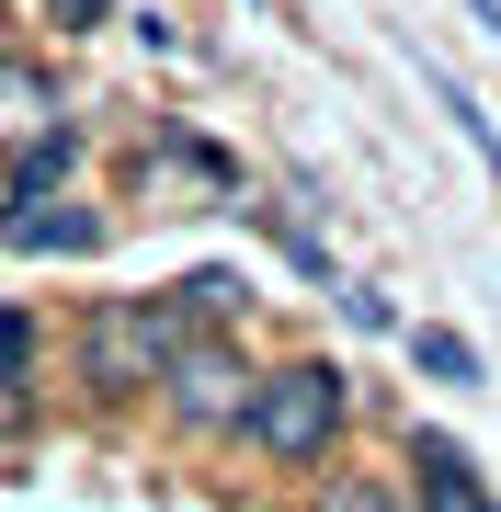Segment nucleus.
Listing matches in <instances>:
<instances>
[{
    "label": "nucleus",
    "mask_w": 501,
    "mask_h": 512,
    "mask_svg": "<svg viewBox=\"0 0 501 512\" xmlns=\"http://www.w3.org/2000/svg\"><path fill=\"white\" fill-rule=\"evenodd\" d=\"M353 376L331 365V353H285V365H262L251 376V410H240V433L228 444H251L262 467H285V478H308V467H331L342 444H353Z\"/></svg>",
    "instance_id": "obj_1"
},
{
    "label": "nucleus",
    "mask_w": 501,
    "mask_h": 512,
    "mask_svg": "<svg viewBox=\"0 0 501 512\" xmlns=\"http://www.w3.org/2000/svg\"><path fill=\"white\" fill-rule=\"evenodd\" d=\"M57 353H69V387L92 410H149L160 365L183 353V319H171L160 296H92V308L57 330Z\"/></svg>",
    "instance_id": "obj_2"
},
{
    "label": "nucleus",
    "mask_w": 501,
    "mask_h": 512,
    "mask_svg": "<svg viewBox=\"0 0 501 512\" xmlns=\"http://www.w3.org/2000/svg\"><path fill=\"white\" fill-rule=\"evenodd\" d=\"M251 376H262V365L217 330V342H183V353L160 365L149 410H160L171 444H228V433H240V410H251Z\"/></svg>",
    "instance_id": "obj_3"
},
{
    "label": "nucleus",
    "mask_w": 501,
    "mask_h": 512,
    "mask_svg": "<svg viewBox=\"0 0 501 512\" xmlns=\"http://www.w3.org/2000/svg\"><path fill=\"white\" fill-rule=\"evenodd\" d=\"M399 490H410V512H501L490 478H479V456H467L445 421H410V433H399Z\"/></svg>",
    "instance_id": "obj_4"
},
{
    "label": "nucleus",
    "mask_w": 501,
    "mask_h": 512,
    "mask_svg": "<svg viewBox=\"0 0 501 512\" xmlns=\"http://www.w3.org/2000/svg\"><path fill=\"white\" fill-rule=\"evenodd\" d=\"M114 217L92 194H46V205H0V262H92Z\"/></svg>",
    "instance_id": "obj_5"
},
{
    "label": "nucleus",
    "mask_w": 501,
    "mask_h": 512,
    "mask_svg": "<svg viewBox=\"0 0 501 512\" xmlns=\"http://www.w3.org/2000/svg\"><path fill=\"white\" fill-rule=\"evenodd\" d=\"M80 114H46V126H23L12 148H0V205H46V194H69L80 183Z\"/></svg>",
    "instance_id": "obj_6"
},
{
    "label": "nucleus",
    "mask_w": 501,
    "mask_h": 512,
    "mask_svg": "<svg viewBox=\"0 0 501 512\" xmlns=\"http://www.w3.org/2000/svg\"><path fill=\"white\" fill-rule=\"evenodd\" d=\"M171 319H183V342H217V330H240L251 319V285L228 274V262H194V274H171V285H149Z\"/></svg>",
    "instance_id": "obj_7"
},
{
    "label": "nucleus",
    "mask_w": 501,
    "mask_h": 512,
    "mask_svg": "<svg viewBox=\"0 0 501 512\" xmlns=\"http://www.w3.org/2000/svg\"><path fill=\"white\" fill-rule=\"evenodd\" d=\"M35 365H46V319L35 308H0V444L35 421Z\"/></svg>",
    "instance_id": "obj_8"
},
{
    "label": "nucleus",
    "mask_w": 501,
    "mask_h": 512,
    "mask_svg": "<svg viewBox=\"0 0 501 512\" xmlns=\"http://www.w3.org/2000/svg\"><path fill=\"white\" fill-rule=\"evenodd\" d=\"M297 512H410V490H399L388 467H353V456H331V467H308Z\"/></svg>",
    "instance_id": "obj_9"
},
{
    "label": "nucleus",
    "mask_w": 501,
    "mask_h": 512,
    "mask_svg": "<svg viewBox=\"0 0 501 512\" xmlns=\"http://www.w3.org/2000/svg\"><path fill=\"white\" fill-rule=\"evenodd\" d=\"M240 217L285 251V274H297V285H342V274H331V239H319L308 217H285V205H251V194H240Z\"/></svg>",
    "instance_id": "obj_10"
},
{
    "label": "nucleus",
    "mask_w": 501,
    "mask_h": 512,
    "mask_svg": "<svg viewBox=\"0 0 501 512\" xmlns=\"http://www.w3.org/2000/svg\"><path fill=\"white\" fill-rule=\"evenodd\" d=\"M399 342H410V365H422L433 387H490V365H479V342H467V330H445V319L399 330Z\"/></svg>",
    "instance_id": "obj_11"
},
{
    "label": "nucleus",
    "mask_w": 501,
    "mask_h": 512,
    "mask_svg": "<svg viewBox=\"0 0 501 512\" xmlns=\"http://www.w3.org/2000/svg\"><path fill=\"white\" fill-rule=\"evenodd\" d=\"M422 80H433V103H445V114H456V137H467V148H479V160H490V183H501V126H490V103H479V92H467V80H445V69H422Z\"/></svg>",
    "instance_id": "obj_12"
},
{
    "label": "nucleus",
    "mask_w": 501,
    "mask_h": 512,
    "mask_svg": "<svg viewBox=\"0 0 501 512\" xmlns=\"http://www.w3.org/2000/svg\"><path fill=\"white\" fill-rule=\"evenodd\" d=\"M331 296H342V319H353V330H376V342H399V330H410V319H399V296H388V285H365V274L331 285Z\"/></svg>",
    "instance_id": "obj_13"
},
{
    "label": "nucleus",
    "mask_w": 501,
    "mask_h": 512,
    "mask_svg": "<svg viewBox=\"0 0 501 512\" xmlns=\"http://www.w3.org/2000/svg\"><path fill=\"white\" fill-rule=\"evenodd\" d=\"M0 103H12L0 126H46V80L35 69H0Z\"/></svg>",
    "instance_id": "obj_14"
},
{
    "label": "nucleus",
    "mask_w": 501,
    "mask_h": 512,
    "mask_svg": "<svg viewBox=\"0 0 501 512\" xmlns=\"http://www.w3.org/2000/svg\"><path fill=\"white\" fill-rule=\"evenodd\" d=\"M35 12L57 23V35H103V23H114V0H35Z\"/></svg>",
    "instance_id": "obj_15"
}]
</instances>
